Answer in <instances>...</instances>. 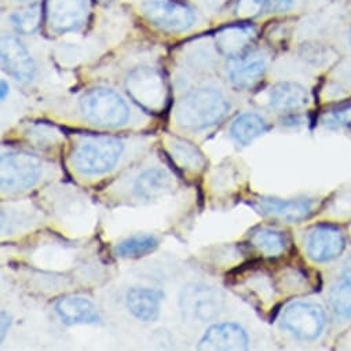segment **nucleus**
I'll list each match as a JSON object with an SVG mask.
<instances>
[{
  "label": "nucleus",
  "instance_id": "obj_5",
  "mask_svg": "<svg viewBox=\"0 0 351 351\" xmlns=\"http://www.w3.org/2000/svg\"><path fill=\"white\" fill-rule=\"evenodd\" d=\"M42 172L38 157L24 152H8L2 156V189L20 192L34 186Z\"/></svg>",
  "mask_w": 351,
  "mask_h": 351
},
{
  "label": "nucleus",
  "instance_id": "obj_13",
  "mask_svg": "<svg viewBox=\"0 0 351 351\" xmlns=\"http://www.w3.org/2000/svg\"><path fill=\"white\" fill-rule=\"evenodd\" d=\"M247 347L248 335L234 322L210 326L199 343L200 350H245Z\"/></svg>",
  "mask_w": 351,
  "mask_h": 351
},
{
  "label": "nucleus",
  "instance_id": "obj_24",
  "mask_svg": "<svg viewBox=\"0 0 351 351\" xmlns=\"http://www.w3.org/2000/svg\"><path fill=\"white\" fill-rule=\"evenodd\" d=\"M157 244L158 243L153 236H134L121 241L116 247V254L121 258H138L154 251Z\"/></svg>",
  "mask_w": 351,
  "mask_h": 351
},
{
  "label": "nucleus",
  "instance_id": "obj_31",
  "mask_svg": "<svg viewBox=\"0 0 351 351\" xmlns=\"http://www.w3.org/2000/svg\"><path fill=\"white\" fill-rule=\"evenodd\" d=\"M17 2H34V0H17Z\"/></svg>",
  "mask_w": 351,
  "mask_h": 351
},
{
  "label": "nucleus",
  "instance_id": "obj_30",
  "mask_svg": "<svg viewBox=\"0 0 351 351\" xmlns=\"http://www.w3.org/2000/svg\"><path fill=\"white\" fill-rule=\"evenodd\" d=\"M8 84H6V82H2V98L5 99V97H6V93H8Z\"/></svg>",
  "mask_w": 351,
  "mask_h": 351
},
{
  "label": "nucleus",
  "instance_id": "obj_22",
  "mask_svg": "<svg viewBox=\"0 0 351 351\" xmlns=\"http://www.w3.org/2000/svg\"><path fill=\"white\" fill-rule=\"evenodd\" d=\"M169 152L173 157V160L178 164H181L184 168L197 171L202 169L206 164V160L202 154V152L189 141L173 138L169 142Z\"/></svg>",
  "mask_w": 351,
  "mask_h": 351
},
{
  "label": "nucleus",
  "instance_id": "obj_8",
  "mask_svg": "<svg viewBox=\"0 0 351 351\" xmlns=\"http://www.w3.org/2000/svg\"><path fill=\"white\" fill-rule=\"evenodd\" d=\"M93 12L91 0H47L46 17L56 34L77 32L86 27Z\"/></svg>",
  "mask_w": 351,
  "mask_h": 351
},
{
  "label": "nucleus",
  "instance_id": "obj_15",
  "mask_svg": "<svg viewBox=\"0 0 351 351\" xmlns=\"http://www.w3.org/2000/svg\"><path fill=\"white\" fill-rule=\"evenodd\" d=\"M162 298L164 295L157 289L136 287L127 292L125 300L130 313L135 318L143 322H150L158 317Z\"/></svg>",
  "mask_w": 351,
  "mask_h": 351
},
{
  "label": "nucleus",
  "instance_id": "obj_1",
  "mask_svg": "<svg viewBox=\"0 0 351 351\" xmlns=\"http://www.w3.org/2000/svg\"><path fill=\"white\" fill-rule=\"evenodd\" d=\"M230 104L215 88H199L186 94L177 108V121L186 130H204L221 123L229 113Z\"/></svg>",
  "mask_w": 351,
  "mask_h": 351
},
{
  "label": "nucleus",
  "instance_id": "obj_28",
  "mask_svg": "<svg viewBox=\"0 0 351 351\" xmlns=\"http://www.w3.org/2000/svg\"><path fill=\"white\" fill-rule=\"evenodd\" d=\"M270 3L276 12L284 13L292 8L293 0H270Z\"/></svg>",
  "mask_w": 351,
  "mask_h": 351
},
{
  "label": "nucleus",
  "instance_id": "obj_9",
  "mask_svg": "<svg viewBox=\"0 0 351 351\" xmlns=\"http://www.w3.org/2000/svg\"><path fill=\"white\" fill-rule=\"evenodd\" d=\"M325 325V311L314 303L295 302L289 304L281 315V326L302 340L317 339Z\"/></svg>",
  "mask_w": 351,
  "mask_h": 351
},
{
  "label": "nucleus",
  "instance_id": "obj_20",
  "mask_svg": "<svg viewBox=\"0 0 351 351\" xmlns=\"http://www.w3.org/2000/svg\"><path fill=\"white\" fill-rule=\"evenodd\" d=\"M266 120L256 113L240 114L230 127L232 138L240 145H248L267 131Z\"/></svg>",
  "mask_w": 351,
  "mask_h": 351
},
{
  "label": "nucleus",
  "instance_id": "obj_11",
  "mask_svg": "<svg viewBox=\"0 0 351 351\" xmlns=\"http://www.w3.org/2000/svg\"><path fill=\"white\" fill-rule=\"evenodd\" d=\"M2 65L5 72L21 83H29L36 72L35 62L16 36L8 35L2 40Z\"/></svg>",
  "mask_w": 351,
  "mask_h": 351
},
{
  "label": "nucleus",
  "instance_id": "obj_12",
  "mask_svg": "<svg viewBox=\"0 0 351 351\" xmlns=\"http://www.w3.org/2000/svg\"><path fill=\"white\" fill-rule=\"evenodd\" d=\"M254 207L263 215L278 218L291 223L308 219L314 213V202L307 199L281 200L276 197H259Z\"/></svg>",
  "mask_w": 351,
  "mask_h": 351
},
{
  "label": "nucleus",
  "instance_id": "obj_4",
  "mask_svg": "<svg viewBox=\"0 0 351 351\" xmlns=\"http://www.w3.org/2000/svg\"><path fill=\"white\" fill-rule=\"evenodd\" d=\"M125 88L128 95L150 113H160L168 102L165 79L156 68L142 66L131 71L125 80Z\"/></svg>",
  "mask_w": 351,
  "mask_h": 351
},
{
  "label": "nucleus",
  "instance_id": "obj_25",
  "mask_svg": "<svg viewBox=\"0 0 351 351\" xmlns=\"http://www.w3.org/2000/svg\"><path fill=\"white\" fill-rule=\"evenodd\" d=\"M12 23L19 34L31 35L36 32L38 28L40 27L42 9L38 5H35L21 12H17L12 16Z\"/></svg>",
  "mask_w": 351,
  "mask_h": 351
},
{
  "label": "nucleus",
  "instance_id": "obj_7",
  "mask_svg": "<svg viewBox=\"0 0 351 351\" xmlns=\"http://www.w3.org/2000/svg\"><path fill=\"white\" fill-rule=\"evenodd\" d=\"M142 12L154 27L168 34L185 32L196 21L189 6L171 0H147L142 5Z\"/></svg>",
  "mask_w": 351,
  "mask_h": 351
},
{
  "label": "nucleus",
  "instance_id": "obj_23",
  "mask_svg": "<svg viewBox=\"0 0 351 351\" xmlns=\"http://www.w3.org/2000/svg\"><path fill=\"white\" fill-rule=\"evenodd\" d=\"M251 243L267 256H280L287 248L285 236L278 230L267 228L254 230L251 234Z\"/></svg>",
  "mask_w": 351,
  "mask_h": 351
},
{
  "label": "nucleus",
  "instance_id": "obj_33",
  "mask_svg": "<svg viewBox=\"0 0 351 351\" xmlns=\"http://www.w3.org/2000/svg\"><path fill=\"white\" fill-rule=\"evenodd\" d=\"M350 80H351V69H350Z\"/></svg>",
  "mask_w": 351,
  "mask_h": 351
},
{
  "label": "nucleus",
  "instance_id": "obj_19",
  "mask_svg": "<svg viewBox=\"0 0 351 351\" xmlns=\"http://www.w3.org/2000/svg\"><path fill=\"white\" fill-rule=\"evenodd\" d=\"M308 104L306 88L298 83L282 82L276 84L270 91V106L276 110H296Z\"/></svg>",
  "mask_w": 351,
  "mask_h": 351
},
{
  "label": "nucleus",
  "instance_id": "obj_18",
  "mask_svg": "<svg viewBox=\"0 0 351 351\" xmlns=\"http://www.w3.org/2000/svg\"><path fill=\"white\" fill-rule=\"evenodd\" d=\"M266 73V62L259 57H244L234 60L229 69V80L237 88H252Z\"/></svg>",
  "mask_w": 351,
  "mask_h": 351
},
{
  "label": "nucleus",
  "instance_id": "obj_26",
  "mask_svg": "<svg viewBox=\"0 0 351 351\" xmlns=\"http://www.w3.org/2000/svg\"><path fill=\"white\" fill-rule=\"evenodd\" d=\"M270 5V0H239L234 13L240 19H255L263 14Z\"/></svg>",
  "mask_w": 351,
  "mask_h": 351
},
{
  "label": "nucleus",
  "instance_id": "obj_27",
  "mask_svg": "<svg viewBox=\"0 0 351 351\" xmlns=\"http://www.w3.org/2000/svg\"><path fill=\"white\" fill-rule=\"evenodd\" d=\"M330 120L339 125H351V105L333 112Z\"/></svg>",
  "mask_w": 351,
  "mask_h": 351
},
{
  "label": "nucleus",
  "instance_id": "obj_10",
  "mask_svg": "<svg viewBox=\"0 0 351 351\" xmlns=\"http://www.w3.org/2000/svg\"><path fill=\"white\" fill-rule=\"evenodd\" d=\"M306 252L314 262H330L341 255L346 248L343 232L333 225L314 226L306 237Z\"/></svg>",
  "mask_w": 351,
  "mask_h": 351
},
{
  "label": "nucleus",
  "instance_id": "obj_21",
  "mask_svg": "<svg viewBox=\"0 0 351 351\" xmlns=\"http://www.w3.org/2000/svg\"><path fill=\"white\" fill-rule=\"evenodd\" d=\"M330 304L339 315H351V258L343 266L340 281L330 289Z\"/></svg>",
  "mask_w": 351,
  "mask_h": 351
},
{
  "label": "nucleus",
  "instance_id": "obj_14",
  "mask_svg": "<svg viewBox=\"0 0 351 351\" xmlns=\"http://www.w3.org/2000/svg\"><path fill=\"white\" fill-rule=\"evenodd\" d=\"M255 39V28L247 25H233L222 29L217 35V47L222 56L234 61L248 56Z\"/></svg>",
  "mask_w": 351,
  "mask_h": 351
},
{
  "label": "nucleus",
  "instance_id": "obj_6",
  "mask_svg": "<svg viewBox=\"0 0 351 351\" xmlns=\"http://www.w3.org/2000/svg\"><path fill=\"white\" fill-rule=\"evenodd\" d=\"M223 295L204 284H191L180 296V307L188 319L208 322L215 319L223 308Z\"/></svg>",
  "mask_w": 351,
  "mask_h": 351
},
{
  "label": "nucleus",
  "instance_id": "obj_32",
  "mask_svg": "<svg viewBox=\"0 0 351 351\" xmlns=\"http://www.w3.org/2000/svg\"><path fill=\"white\" fill-rule=\"evenodd\" d=\"M348 42H350V45H351V35H350V38H348Z\"/></svg>",
  "mask_w": 351,
  "mask_h": 351
},
{
  "label": "nucleus",
  "instance_id": "obj_16",
  "mask_svg": "<svg viewBox=\"0 0 351 351\" xmlns=\"http://www.w3.org/2000/svg\"><path fill=\"white\" fill-rule=\"evenodd\" d=\"M60 318L68 324H97L101 317L93 302L79 296H66L56 303Z\"/></svg>",
  "mask_w": 351,
  "mask_h": 351
},
{
  "label": "nucleus",
  "instance_id": "obj_3",
  "mask_svg": "<svg viewBox=\"0 0 351 351\" xmlns=\"http://www.w3.org/2000/svg\"><path fill=\"white\" fill-rule=\"evenodd\" d=\"M83 117L98 127L114 128L128 120L125 102L113 90L97 87L88 90L80 99Z\"/></svg>",
  "mask_w": 351,
  "mask_h": 351
},
{
  "label": "nucleus",
  "instance_id": "obj_29",
  "mask_svg": "<svg viewBox=\"0 0 351 351\" xmlns=\"http://www.w3.org/2000/svg\"><path fill=\"white\" fill-rule=\"evenodd\" d=\"M9 325H10V319H9L8 314L5 311H2V339L5 337V335L9 329Z\"/></svg>",
  "mask_w": 351,
  "mask_h": 351
},
{
  "label": "nucleus",
  "instance_id": "obj_2",
  "mask_svg": "<svg viewBox=\"0 0 351 351\" xmlns=\"http://www.w3.org/2000/svg\"><path fill=\"white\" fill-rule=\"evenodd\" d=\"M123 145L119 139L106 135L82 136L73 146L72 165L84 175H99L109 171L119 160Z\"/></svg>",
  "mask_w": 351,
  "mask_h": 351
},
{
  "label": "nucleus",
  "instance_id": "obj_17",
  "mask_svg": "<svg viewBox=\"0 0 351 351\" xmlns=\"http://www.w3.org/2000/svg\"><path fill=\"white\" fill-rule=\"evenodd\" d=\"M173 189L171 175L160 168H152L142 172L135 181L134 192L139 199L157 200L169 195Z\"/></svg>",
  "mask_w": 351,
  "mask_h": 351
}]
</instances>
